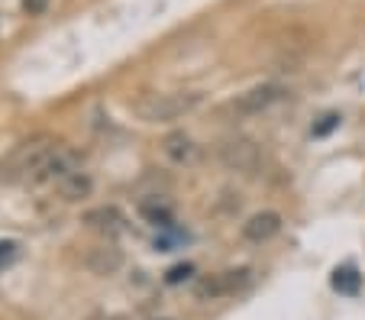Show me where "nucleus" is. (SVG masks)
<instances>
[{
    "label": "nucleus",
    "instance_id": "nucleus-1",
    "mask_svg": "<svg viewBox=\"0 0 365 320\" xmlns=\"http://www.w3.org/2000/svg\"><path fill=\"white\" fill-rule=\"evenodd\" d=\"M197 104H200V94H191V91L145 94L143 100H136V113L145 123H172V120H181L185 113H191Z\"/></svg>",
    "mask_w": 365,
    "mask_h": 320
},
{
    "label": "nucleus",
    "instance_id": "nucleus-2",
    "mask_svg": "<svg viewBox=\"0 0 365 320\" xmlns=\"http://www.w3.org/2000/svg\"><path fill=\"white\" fill-rule=\"evenodd\" d=\"M217 155H220V162L227 168H233V172H255L259 168V162H262V153H259V146H255L252 140H246V136H230V140L220 143V149H217Z\"/></svg>",
    "mask_w": 365,
    "mask_h": 320
},
{
    "label": "nucleus",
    "instance_id": "nucleus-3",
    "mask_svg": "<svg viewBox=\"0 0 365 320\" xmlns=\"http://www.w3.org/2000/svg\"><path fill=\"white\" fill-rule=\"evenodd\" d=\"M282 94H284V91L278 88V84H259V88L246 91V94H240V98L233 100V110L240 113V117H255V113L269 110V107L275 104Z\"/></svg>",
    "mask_w": 365,
    "mask_h": 320
},
{
    "label": "nucleus",
    "instance_id": "nucleus-4",
    "mask_svg": "<svg viewBox=\"0 0 365 320\" xmlns=\"http://www.w3.org/2000/svg\"><path fill=\"white\" fill-rule=\"evenodd\" d=\"M278 230H282V217H278L275 210L252 214L246 223H242V237H246L249 243H265V239H272Z\"/></svg>",
    "mask_w": 365,
    "mask_h": 320
},
{
    "label": "nucleus",
    "instance_id": "nucleus-5",
    "mask_svg": "<svg viewBox=\"0 0 365 320\" xmlns=\"http://www.w3.org/2000/svg\"><path fill=\"white\" fill-rule=\"evenodd\" d=\"M162 149H165V155L175 162V165H191V162H197V155H200V149L194 146V140L187 133H168Z\"/></svg>",
    "mask_w": 365,
    "mask_h": 320
},
{
    "label": "nucleus",
    "instance_id": "nucleus-6",
    "mask_svg": "<svg viewBox=\"0 0 365 320\" xmlns=\"http://www.w3.org/2000/svg\"><path fill=\"white\" fill-rule=\"evenodd\" d=\"M246 279H249V272H223V275H217V279H207L204 285H197V294L200 298H217V294L236 291Z\"/></svg>",
    "mask_w": 365,
    "mask_h": 320
},
{
    "label": "nucleus",
    "instance_id": "nucleus-7",
    "mask_svg": "<svg viewBox=\"0 0 365 320\" xmlns=\"http://www.w3.org/2000/svg\"><path fill=\"white\" fill-rule=\"evenodd\" d=\"M84 220L94 227V230L107 233V237H117V233H123V217L117 214L113 207H101V210H91Z\"/></svg>",
    "mask_w": 365,
    "mask_h": 320
},
{
    "label": "nucleus",
    "instance_id": "nucleus-8",
    "mask_svg": "<svg viewBox=\"0 0 365 320\" xmlns=\"http://www.w3.org/2000/svg\"><path fill=\"white\" fill-rule=\"evenodd\" d=\"M56 188L62 191L65 201H81V197L91 195V178H88V172H84V168H78V172H71L68 178L58 181Z\"/></svg>",
    "mask_w": 365,
    "mask_h": 320
},
{
    "label": "nucleus",
    "instance_id": "nucleus-9",
    "mask_svg": "<svg viewBox=\"0 0 365 320\" xmlns=\"http://www.w3.org/2000/svg\"><path fill=\"white\" fill-rule=\"evenodd\" d=\"M139 214H143L152 227H159V230H165V227H172L175 223L172 207H168L165 201H159V197H145V201L139 204Z\"/></svg>",
    "mask_w": 365,
    "mask_h": 320
},
{
    "label": "nucleus",
    "instance_id": "nucleus-10",
    "mask_svg": "<svg viewBox=\"0 0 365 320\" xmlns=\"http://www.w3.org/2000/svg\"><path fill=\"white\" fill-rule=\"evenodd\" d=\"M330 285H333V291L356 298V294L362 291V275H359L352 265H339V269L330 275Z\"/></svg>",
    "mask_w": 365,
    "mask_h": 320
},
{
    "label": "nucleus",
    "instance_id": "nucleus-11",
    "mask_svg": "<svg viewBox=\"0 0 365 320\" xmlns=\"http://www.w3.org/2000/svg\"><path fill=\"white\" fill-rule=\"evenodd\" d=\"M181 243H187V233L185 230H178V227H165V230H159V237H155V249L159 252H172V249H178Z\"/></svg>",
    "mask_w": 365,
    "mask_h": 320
},
{
    "label": "nucleus",
    "instance_id": "nucleus-12",
    "mask_svg": "<svg viewBox=\"0 0 365 320\" xmlns=\"http://www.w3.org/2000/svg\"><path fill=\"white\" fill-rule=\"evenodd\" d=\"M339 120H343V117H339V113H324V117H320L317 123H314V136H317V140H324V136H330V133L339 126Z\"/></svg>",
    "mask_w": 365,
    "mask_h": 320
},
{
    "label": "nucleus",
    "instance_id": "nucleus-13",
    "mask_svg": "<svg viewBox=\"0 0 365 320\" xmlns=\"http://www.w3.org/2000/svg\"><path fill=\"white\" fill-rule=\"evenodd\" d=\"M191 275H194V265L185 262V265H175V269L165 275V282H168V285H181V282H187Z\"/></svg>",
    "mask_w": 365,
    "mask_h": 320
},
{
    "label": "nucleus",
    "instance_id": "nucleus-14",
    "mask_svg": "<svg viewBox=\"0 0 365 320\" xmlns=\"http://www.w3.org/2000/svg\"><path fill=\"white\" fill-rule=\"evenodd\" d=\"M46 7H48V0H23V10H26L29 16L46 14Z\"/></svg>",
    "mask_w": 365,
    "mask_h": 320
},
{
    "label": "nucleus",
    "instance_id": "nucleus-15",
    "mask_svg": "<svg viewBox=\"0 0 365 320\" xmlns=\"http://www.w3.org/2000/svg\"><path fill=\"white\" fill-rule=\"evenodd\" d=\"M14 256H16V243H0V269L14 262Z\"/></svg>",
    "mask_w": 365,
    "mask_h": 320
},
{
    "label": "nucleus",
    "instance_id": "nucleus-16",
    "mask_svg": "<svg viewBox=\"0 0 365 320\" xmlns=\"http://www.w3.org/2000/svg\"><path fill=\"white\" fill-rule=\"evenodd\" d=\"M94 320H123V317H107V314H101V317H94Z\"/></svg>",
    "mask_w": 365,
    "mask_h": 320
}]
</instances>
